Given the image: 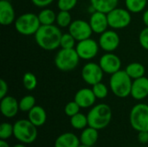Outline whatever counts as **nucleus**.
<instances>
[{
    "label": "nucleus",
    "instance_id": "obj_2",
    "mask_svg": "<svg viewBox=\"0 0 148 147\" xmlns=\"http://www.w3.org/2000/svg\"><path fill=\"white\" fill-rule=\"evenodd\" d=\"M87 117L89 126L101 130L105 128L110 123L112 119V110L107 104H98L88 112Z\"/></svg>",
    "mask_w": 148,
    "mask_h": 147
},
{
    "label": "nucleus",
    "instance_id": "obj_23",
    "mask_svg": "<svg viewBox=\"0 0 148 147\" xmlns=\"http://www.w3.org/2000/svg\"><path fill=\"white\" fill-rule=\"evenodd\" d=\"M125 71L129 75V77L132 80H136L140 77L145 76L146 74V68L143 64L140 62H132L129 63Z\"/></svg>",
    "mask_w": 148,
    "mask_h": 147
},
{
    "label": "nucleus",
    "instance_id": "obj_25",
    "mask_svg": "<svg viewBox=\"0 0 148 147\" xmlns=\"http://www.w3.org/2000/svg\"><path fill=\"white\" fill-rule=\"evenodd\" d=\"M125 4L131 13H140L145 10L147 0H125Z\"/></svg>",
    "mask_w": 148,
    "mask_h": 147
},
{
    "label": "nucleus",
    "instance_id": "obj_40",
    "mask_svg": "<svg viewBox=\"0 0 148 147\" xmlns=\"http://www.w3.org/2000/svg\"><path fill=\"white\" fill-rule=\"evenodd\" d=\"M0 147H10L9 145L7 144V142H5V140L3 139H0Z\"/></svg>",
    "mask_w": 148,
    "mask_h": 147
},
{
    "label": "nucleus",
    "instance_id": "obj_19",
    "mask_svg": "<svg viewBox=\"0 0 148 147\" xmlns=\"http://www.w3.org/2000/svg\"><path fill=\"white\" fill-rule=\"evenodd\" d=\"M119 0H90L91 7L95 11L108 14L112 10L118 7Z\"/></svg>",
    "mask_w": 148,
    "mask_h": 147
},
{
    "label": "nucleus",
    "instance_id": "obj_8",
    "mask_svg": "<svg viewBox=\"0 0 148 147\" xmlns=\"http://www.w3.org/2000/svg\"><path fill=\"white\" fill-rule=\"evenodd\" d=\"M108 25L114 29H121L127 27L131 21V12L127 9L116 7L107 14Z\"/></svg>",
    "mask_w": 148,
    "mask_h": 147
},
{
    "label": "nucleus",
    "instance_id": "obj_42",
    "mask_svg": "<svg viewBox=\"0 0 148 147\" xmlns=\"http://www.w3.org/2000/svg\"><path fill=\"white\" fill-rule=\"evenodd\" d=\"M78 147H92L90 146H87V145H83V144H82V145H80Z\"/></svg>",
    "mask_w": 148,
    "mask_h": 147
},
{
    "label": "nucleus",
    "instance_id": "obj_27",
    "mask_svg": "<svg viewBox=\"0 0 148 147\" xmlns=\"http://www.w3.org/2000/svg\"><path fill=\"white\" fill-rule=\"evenodd\" d=\"M70 123H71V126L75 129H83L86 127L87 125H88V117L81 113H78L75 115L71 117Z\"/></svg>",
    "mask_w": 148,
    "mask_h": 147
},
{
    "label": "nucleus",
    "instance_id": "obj_36",
    "mask_svg": "<svg viewBox=\"0 0 148 147\" xmlns=\"http://www.w3.org/2000/svg\"><path fill=\"white\" fill-rule=\"evenodd\" d=\"M55 0H31L32 3L39 8H44L51 4Z\"/></svg>",
    "mask_w": 148,
    "mask_h": 147
},
{
    "label": "nucleus",
    "instance_id": "obj_15",
    "mask_svg": "<svg viewBox=\"0 0 148 147\" xmlns=\"http://www.w3.org/2000/svg\"><path fill=\"white\" fill-rule=\"evenodd\" d=\"M0 110L2 114L6 118H13L16 115L19 109V102L12 96L6 95L1 99Z\"/></svg>",
    "mask_w": 148,
    "mask_h": 147
},
{
    "label": "nucleus",
    "instance_id": "obj_35",
    "mask_svg": "<svg viewBox=\"0 0 148 147\" xmlns=\"http://www.w3.org/2000/svg\"><path fill=\"white\" fill-rule=\"evenodd\" d=\"M139 42L144 49L148 50V27H146L140 31L139 36Z\"/></svg>",
    "mask_w": 148,
    "mask_h": 147
},
{
    "label": "nucleus",
    "instance_id": "obj_17",
    "mask_svg": "<svg viewBox=\"0 0 148 147\" xmlns=\"http://www.w3.org/2000/svg\"><path fill=\"white\" fill-rule=\"evenodd\" d=\"M96 99L97 98L92 89L84 88L76 92L74 101L81 107V108H88L95 104Z\"/></svg>",
    "mask_w": 148,
    "mask_h": 147
},
{
    "label": "nucleus",
    "instance_id": "obj_31",
    "mask_svg": "<svg viewBox=\"0 0 148 147\" xmlns=\"http://www.w3.org/2000/svg\"><path fill=\"white\" fill-rule=\"evenodd\" d=\"M92 90L95 95V97L97 99H104L108 96V89L107 88V86L101 82H98L96 84H95L94 86H92Z\"/></svg>",
    "mask_w": 148,
    "mask_h": 147
},
{
    "label": "nucleus",
    "instance_id": "obj_14",
    "mask_svg": "<svg viewBox=\"0 0 148 147\" xmlns=\"http://www.w3.org/2000/svg\"><path fill=\"white\" fill-rule=\"evenodd\" d=\"M88 23L91 26L93 32L96 34H100V35L105 32L108 27H109L107 14L101 12V11L95 10L92 12Z\"/></svg>",
    "mask_w": 148,
    "mask_h": 147
},
{
    "label": "nucleus",
    "instance_id": "obj_26",
    "mask_svg": "<svg viewBox=\"0 0 148 147\" xmlns=\"http://www.w3.org/2000/svg\"><path fill=\"white\" fill-rule=\"evenodd\" d=\"M56 23L61 28H67L72 23V18L69 11L60 10L56 14Z\"/></svg>",
    "mask_w": 148,
    "mask_h": 147
},
{
    "label": "nucleus",
    "instance_id": "obj_24",
    "mask_svg": "<svg viewBox=\"0 0 148 147\" xmlns=\"http://www.w3.org/2000/svg\"><path fill=\"white\" fill-rule=\"evenodd\" d=\"M42 25H51L56 21V14L50 9H43L37 15Z\"/></svg>",
    "mask_w": 148,
    "mask_h": 147
},
{
    "label": "nucleus",
    "instance_id": "obj_37",
    "mask_svg": "<svg viewBox=\"0 0 148 147\" xmlns=\"http://www.w3.org/2000/svg\"><path fill=\"white\" fill-rule=\"evenodd\" d=\"M8 93V84L7 82L1 79L0 80V99H3L7 95Z\"/></svg>",
    "mask_w": 148,
    "mask_h": 147
},
{
    "label": "nucleus",
    "instance_id": "obj_1",
    "mask_svg": "<svg viewBox=\"0 0 148 147\" xmlns=\"http://www.w3.org/2000/svg\"><path fill=\"white\" fill-rule=\"evenodd\" d=\"M61 29L54 25H41L35 34V40L37 45L44 50L52 51L60 47Z\"/></svg>",
    "mask_w": 148,
    "mask_h": 147
},
{
    "label": "nucleus",
    "instance_id": "obj_16",
    "mask_svg": "<svg viewBox=\"0 0 148 147\" xmlns=\"http://www.w3.org/2000/svg\"><path fill=\"white\" fill-rule=\"evenodd\" d=\"M131 96L137 101L144 100L148 96V78L146 76L134 80L131 89Z\"/></svg>",
    "mask_w": 148,
    "mask_h": 147
},
{
    "label": "nucleus",
    "instance_id": "obj_3",
    "mask_svg": "<svg viewBox=\"0 0 148 147\" xmlns=\"http://www.w3.org/2000/svg\"><path fill=\"white\" fill-rule=\"evenodd\" d=\"M132 79L125 70H119L111 75L109 86L113 94L119 98H126L131 95Z\"/></svg>",
    "mask_w": 148,
    "mask_h": 147
},
{
    "label": "nucleus",
    "instance_id": "obj_21",
    "mask_svg": "<svg viewBox=\"0 0 148 147\" xmlns=\"http://www.w3.org/2000/svg\"><path fill=\"white\" fill-rule=\"evenodd\" d=\"M47 114L45 110L40 106H35L29 112V120L36 126H41L46 122Z\"/></svg>",
    "mask_w": 148,
    "mask_h": 147
},
{
    "label": "nucleus",
    "instance_id": "obj_28",
    "mask_svg": "<svg viewBox=\"0 0 148 147\" xmlns=\"http://www.w3.org/2000/svg\"><path fill=\"white\" fill-rule=\"evenodd\" d=\"M23 87L27 90H29V91L34 90L37 86L36 76L31 72L25 73L23 75Z\"/></svg>",
    "mask_w": 148,
    "mask_h": 147
},
{
    "label": "nucleus",
    "instance_id": "obj_12",
    "mask_svg": "<svg viewBox=\"0 0 148 147\" xmlns=\"http://www.w3.org/2000/svg\"><path fill=\"white\" fill-rule=\"evenodd\" d=\"M99 65L104 73L113 75L121 70V61L120 57L113 52H107L100 58Z\"/></svg>",
    "mask_w": 148,
    "mask_h": 147
},
{
    "label": "nucleus",
    "instance_id": "obj_39",
    "mask_svg": "<svg viewBox=\"0 0 148 147\" xmlns=\"http://www.w3.org/2000/svg\"><path fill=\"white\" fill-rule=\"evenodd\" d=\"M142 21L144 23V24L146 25V27H148V10H147L142 16Z\"/></svg>",
    "mask_w": 148,
    "mask_h": 147
},
{
    "label": "nucleus",
    "instance_id": "obj_32",
    "mask_svg": "<svg viewBox=\"0 0 148 147\" xmlns=\"http://www.w3.org/2000/svg\"><path fill=\"white\" fill-rule=\"evenodd\" d=\"M14 134V126L9 123H3L0 126V139H8Z\"/></svg>",
    "mask_w": 148,
    "mask_h": 147
},
{
    "label": "nucleus",
    "instance_id": "obj_29",
    "mask_svg": "<svg viewBox=\"0 0 148 147\" xmlns=\"http://www.w3.org/2000/svg\"><path fill=\"white\" fill-rule=\"evenodd\" d=\"M36 106V99L33 95H25L19 101V109L23 112H29Z\"/></svg>",
    "mask_w": 148,
    "mask_h": 147
},
{
    "label": "nucleus",
    "instance_id": "obj_20",
    "mask_svg": "<svg viewBox=\"0 0 148 147\" xmlns=\"http://www.w3.org/2000/svg\"><path fill=\"white\" fill-rule=\"evenodd\" d=\"M80 139L71 133H66L60 135L55 143V147H78Z\"/></svg>",
    "mask_w": 148,
    "mask_h": 147
},
{
    "label": "nucleus",
    "instance_id": "obj_41",
    "mask_svg": "<svg viewBox=\"0 0 148 147\" xmlns=\"http://www.w3.org/2000/svg\"><path fill=\"white\" fill-rule=\"evenodd\" d=\"M13 147H26V146H24L23 145H21V144H17V145L14 146Z\"/></svg>",
    "mask_w": 148,
    "mask_h": 147
},
{
    "label": "nucleus",
    "instance_id": "obj_34",
    "mask_svg": "<svg viewBox=\"0 0 148 147\" xmlns=\"http://www.w3.org/2000/svg\"><path fill=\"white\" fill-rule=\"evenodd\" d=\"M80 108H81V107L74 101H70V102L67 103V105L65 106V108H64V112L67 116L71 118L72 116L75 115L76 113H78L80 112Z\"/></svg>",
    "mask_w": 148,
    "mask_h": 147
},
{
    "label": "nucleus",
    "instance_id": "obj_6",
    "mask_svg": "<svg viewBox=\"0 0 148 147\" xmlns=\"http://www.w3.org/2000/svg\"><path fill=\"white\" fill-rule=\"evenodd\" d=\"M14 136L20 142L30 144L37 137L36 126L29 120H20L14 124Z\"/></svg>",
    "mask_w": 148,
    "mask_h": 147
},
{
    "label": "nucleus",
    "instance_id": "obj_33",
    "mask_svg": "<svg viewBox=\"0 0 148 147\" xmlns=\"http://www.w3.org/2000/svg\"><path fill=\"white\" fill-rule=\"evenodd\" d=\"M77 1L78 0H58L57 7L60 10L70 11L76 6Z\"/></svg>",
    "mask_w": 148,
    "mask_h": 147
},
{
    "label": "nucleus",
    "instance_id": "obj_9",
    "mask_svg": "<svg viewBox=\"0 0 148 147\" xmlns=\"http://www.w3.org/2000/svg\"><path fill=\"white\" fill-rule=\"evenodd\" d=\"M99 42L90 37L85 40L79 41L75 49L81 59L88 61L97 55L99 52Z\"/></svg>",
    "mask_w": 148,
    "mask_h": 147
},
{
    "label": "nucleus",
    "instance_id": "obj_10",
    "mask_svg": "<svg viewBox=\"0 0 148 147\" xmlns=\"http://www.w3.org/2000/svg\"><path fill=\"white\" fill-rule=\"evenodd\" d=\"M104 72L101 66L95 62H88L85 64L82 69V78L88 85L94 86L101 82L103 78Z\"/></svg>",
    "mask_w": 148,
    "mask_h": 147
},
{
    "label": "nucleus",
    "instance_id": "obj_13",
    "mask_svg": "<svg viewBox=\"0 0 148 147\" xmlns=\"http://www.w3.org/2000/svg\"><path fill=\"white\" fill-rule=\"evenodd\" d=\"M99 45L106 52H114L120 45L121 39L118 33L114 30H106L101 33L99 38Z\"/></svg>",
    "mask_w": 148,
    "mask_h": 147
},
{
    "label": "nucleus",
    "instance_id": "obj_38",
    "mask_svg": "<svg viewBox=\"0 0 148 147\" xmlns=\"http://www.w3.org/2000/svg\"><path fill=\"white\" fill-rule=\"evenodd\" d=\"M138 139H139V141H140L141 144L148 143V132H147V131L139 132Z\"/></svg>",
    "mask_w": 148,
    "mask_h": 147
},
{
    "label": "nucleus",
    "instance_id": "obj_7",
    "mask_svg": "<svg viewBox=\"0 0 148 147\" xmlns=\"http://www.w3.org/2000/svg\"><path fill=\"white\" fill-rule=\"evenodd\" d=\"M130 124L137 132H148V105L140 103L135 105L130 113Z\"/></svg>",
    "mask_w": 148,
    "mask_h": 147
},
{
    "label": "nucleus",
    "instance_id": "obj_11",
    "mask_svg": "<svg viewBox=\"0 0 148 147\" xmlns=\"http://www.w3.org/2000/svg\"><path fill=\"white\" fill-rule=\"evenodd\" d=\"M69 32L75 38L77 42L90 38L93 33L91 26L88 22L82 19L72 21L69 26Z\"/></svg>",
    "mask_w": 148,
    "mask_h": 147
},
{
    "label": "nucleus",
    "instance_id": "obj_5",
    "mask_svg": "<svg viewBox=\"0 0 148 147\" xmlns=\"http://www.w3.org/2000/svg\"><path fill=\"white\" fill-rule=\"evenodd\" d=\"M41 25L38 16L31 12L19 16L15 21V28L16 31L23 36L35 35Z\"/></svg>",
    "mask_w": 148,
    "mask_h": 147
},
{
    "label": "nucleus",
    "instance_id": "obj_30",
    "mask_svg": "<svg viewBox=\"0 0 148 147\" xmlns=\"http://www.w3.org/2000/svg\"><path fill=\"white\" fill-rule=\"evenodd\" d=\"M75 38L69 32L62 34L60 42V47L62 49H75Z\"/></svg>",
    "mask_w": 148,
    "mask_h": 147
},
{
    "label": "nucleus",
    "instance_id": "obj_18",
    "mask_svg": "<svg viewBox=\"0 0 148 147\" xmlns=\"http://www.w3.org/2000/svg\"><path fill=\"white\" fill-rule=\"evenodd\" d=\"M15 10L8 0H0V23L8 26L15 23Z\"/></svg>",
    "mask_w": 148,
    "mask_h": 147
},
{
    "label": "nucleus",
    "instance_id": "obj_22",
    "mask_svg": "<svg viewBox=\"0 0 148 147\" xmlns=\"http://www.w3.org/2000/svg\"><path fill=\"white\" fill-rule=\"evenodd\" d=\"M98 130L89 126L88 128L84 129L82 133L80 141L83 145L93 146L98 139Z\"/></svg>",
    "mask_w": 148,
    "mask_h": 147
},
{
    "label": "nucleus",
    "instance_id": "obj_4",
    "mask_svg": "<svg viewBox=\"0 0 148 147\" xmlns=\"http://www.w3.org/2000/svg\"><path fill=\"white\" fill-rule=\"evenodd\" d=\"M80 59L75 49H62L56 55L55 65L59 70L69 72L78 66Z\"/></svg>",
    "mask_w": 148,
    "mask_h": 147
}]
</instances>
